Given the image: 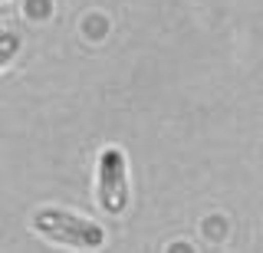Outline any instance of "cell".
Here are the masks:
<instances>
[{"instance_id": "cell-3", "label": "cell", "mask_w": 263, "mask_h": 253, "mask_svg": "<svg viewBox=\"0 0 263 253\" xmlns=\"http://www.w3.org/2000/svg\"><path fill=\"white\" fill-rule=\"evenodd\" d=\"M20 46H23L20 33H13V30H0V72H4V69L16 60Z\"/></svg>"}, {"instance_id": "cell-2", "label": "cell", "mask_w": 263, "mask_h": 253, "mask_svg": "<svg viewBox=\"0 0 263 253\" xmlns=\"http://www.w3.org/2000/svg\"><path fill=\"white\" fill-rule=\"evenodd\" d=\"M96 207L105 217H122L132 204V178H128V158L119 145H105L96 154V181H92Z\"/></svg>"}, {"instance_id": "cell-1", "label": "cell", "mask_w": 263, "mask_h": 253, "mask_svg": "<svg viewBox=\"0 0 263 253\" xmlns=\"http://www.w3.org/2000/svg\"><path fill=\"white\" fill-rule=\"evenodd\" d=\"M30 230L53 247L76 250V253H96L109 240L102 224H96L92 217L76 214L69 207H60V204H40L30 214Z\"/></svg>"}, {"instance_id": "cell-4", "label": "cell", "mask_w": 263, "mask_h": 253, "mask_svg": "<svg viewBox=\"0 0 263 253\" xmlns=\"http://www.w3.org/2000/svg\"><path fill=\"white\" fill-rule=\"evenodd\" d=\"M0 4H4V0H0Z\"/></svg>"}]
</instances>
